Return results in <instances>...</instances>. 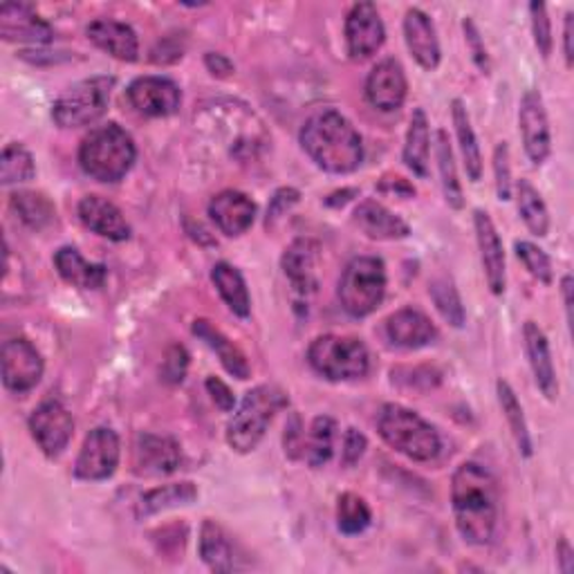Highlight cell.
<instances>
[{
  "mask_svg": "<svg viewBox=\"0 0 574 574\" xmlns=\"http://www.w3.org/2000/svg\"><path fill=\"white\" fill-rule=\"evenodd\" d=\"M455 527L469 546H487L499 523V487L478 463H463L451 478Z\"/></svg>",
  "mask_w": 574,
  "mask_h": 574,
  "instance_id": "obj_1",
  "label": "cell"
},
{
  "mask_svg": "<svg viewBox=\"0 0 574 574\" xmlns=\"http://www.w3.org/2000/svg\"><path fill=\"white\" fill-rule=\"evenodd\" d=\"M301 146L310 160L332 175H349L364 162V142L351 120L334 108L317 110L301 129Z\"/></svg>",
  "mask_w": 574,
  "mask_h": 574,
  "instance_id": "obj_2",
  "label": "cell"
},
{
  "mask_svg": "<svg viewBox=\"0 0 574 574\" xmlns=\"http://www.w3.org/2000/svg\"><path fill=\"white\" fill-rule=\"evenodd\" d=\"M377 433L391 449L406 455L413 463H431L442 449L436 427L402 404H384L379 408Z\"/></svg>",
  "mask_w": 574,
  "mask_h": 574,
  "instance_id": "obj_3",
  "label": "cell"
},
{
  "mask_svg": "<svg viewBox=\"0 0 574 574\" xmlns=\"http://www.w3.org/2000/svg\"><path fill=\"white\" fill-rule=\"evenodd\" d=\"M137 158L133 137L120 124H106L90 131L80 146V164L97 182L114 184L126 178Z\"/></svg>",
  "mask_w": 574,
  "mask_h": 574,
  "instance_id": "obj_4",
  "label": "cell"
},
{
  "mask_svg": "<svg viewBox=\"0 0 574 574\" xmlns=\"http://www.w3.org/2000/svg\"><path fill=\"white\" fill-rule=\"evenodd\" d=\"M288 406V395L277 387L252 389L227 425V444L236 453H252L270 429L274 415Z\"/></svg>",
  "mask_w": 574,
  "mask_h": 574,
  "instance_id": "obj_5",
  "label": "cell"
},
{
  "mask_svg": "<svg viewBox=\"0 0 574 574\" xmlns=\"http://www.w3.org/2000/svg\"><path fill=\"white\" fill-rule=\"evenodd\" d=\"M341 308L353 319L373 315L387 296V265L377 256H355L337 288Z\"/></svg>",
  "mask_w": 574,
  "mask_h": 574,
  "instance_id": "obj_6",
  "label": "cell"
},
{
  "mask_svg": "<svg viewBox=\"0 0 574 574\" xmlns=\"http://www.w3.org/2000/svg\"><path fill=\"white\" fill-rule=\"evenodd\" d=\"M308 362L313 370L328 381L362 379L370 370V353L366 343L357 337L321 334L308 349Z\"/></svg>",
  "mask_w": 574,
  "mask_h": 574,
  "instance_id": "obj_7",
  "label": "cell"
},
{
  "mask_svg": "<svg viewBox=\"0 0 574 574\" xmlns=\"http://www.w3.org/2000/svg\"><path fill=\"white\" fill-rule=\"evenodd\" d=\"M114 88L112 76H90L72 84L52 106V120L61 129H82L99 122L110 103Z\"/></svg>",
  "mask_w": 574,
  "mask_h": 574,
  "instance_id": "obj_8",
  "label": "cell"
},
{
  "mask_svg": "<svg viewBox=\"0 0 574 574\" xmlns=\"http://www.w3.org/2000/svg\"><path fill=\"white\" fill-rule=\"evenodd\" d=\"M46 370L41 353L36 351L32 341L25 337H16L3 343L0 351V375H3V384L12 393H29L38 387Z\"/></svg>",
  "mask_w": 574,
  "mask_h": 574,
  "instance_id": "obj_9",
  "label": "cell"
},
{
  "mask_svg": "<svg viewBox=\"0 0 574 574\" xmlns=\"http://www.w3.org/2000/svg\"><path fill=\"white\" fill-rule=\"evenodd\" d=\"M120 457H122L120 436L108 427H97L84 440V447L74 465V476L86 483L108 480L114 472H118Z\"/></svg>",
  "mask_w": 574,
  "mask_h": 574,
  "instance_id": "obj_10",
  "label": "cell"
},
{
  "mask_svg": "<svg viewBox=\"0 0 574 574\" xmlns=\"http://www.w3.org/2000/svg\"><path fill=\"white\" fill-rule=\"evenodd\" d=\"M29 433L48 457L61 455L74 433V419L59 400H46L29 415Z\"/></svg>",
  "mask_w": 574,
  "mask_h": 574,
  "instance_id": "obj_11",
  "label": "cell"
},
{
  "mask_svg": "<svg viewBox=\"0 0 574 574\" xmlns=\"http://www.w3.org/2000/svg\"><path fill=\"white\" fill-rule=\"evenodd\" d=\"M518 129L529 162L544 164L552 152V133H550L548 110L539 90L529 88L523 95L518 108Z\"/></svg>",
  "mask_w": 574,
  "mask_h": 574,
  "instance_id": "obj_12",
  "label": "cell"
},
{
  "mask_svg": "<svg viewBox=\"0 0 574 574\" xmlns=\"http://www.w3.org/2000/svg\"><path fill=\"white\" fill-rule=\"evenodd\" d=\"M126 95L144 118H171L182 106V90L169 76H139Z\"/></svg>",
  "mask_w": 574,
  "mask_h": 574,
  "instance_id": "obj_13",
  "label": "cell"
},
{
  "mask_svg": "<svg viewBox=\"0 0 574 574\" xmlns=\"http://www.w3.org/2000/svg\"><path fill=\"white\" fill-rule=\"evenodd\" d=\"M319 262H321V249L310 239H296L281 258L283 274L290 281L294 296H298L305 303H308V298L319 288Z\"/></svg>",
  "mask_w": 574,
  "mask_h": 574,
  "instance_id": "obj_14",
  "label": "cell"
},
{
  "mask_svg": "<svg viewBox=\"0 0 574 574\" xmlns=\"http://www.w3.org/2000/svg\"><path fill=\"white\" fill-rule=\"evenodd\" d=\"M387 41V27L379 16L377 5L357 3L346 19V46L353 61L373 57Z\"/></svg>",
  "mask_w": 574,
  "mask_h": 574,
  "instance_id": "obj_15",
  "label": "cell"
},
{
  "mask_svg": "<svg viewBox=\"0 0 574 574\" xmlns=\"http://www.w3.org/2000/svg\"><path fill=\"white\" fill-rule=\"evenodd\" d=\"M474 227H476V241H478V252H480V262H483L487 285L493 296H503L505 285H508L503 241L499 232H496L493 220L483 209L474 211Z\"/></svg>",
  "mask_w": 574,
  "mask_h": 574,
  "instance_id": "obj_16",
  "label": "cell"
},
{
  "mask_svg": "<svg viewBox=\"0 0 574 574\" xmlns=\"http://www.w3.org/2000/svg\"><path fill=\"white\" fill-rule=\"evenodd\" d=\"M408 95L406 72L398 59L379 61L366 80V99L381 112L400 110Z\"/></svg>",
  "mask_w": 574,
  "mask_h": 574,
  "instance_id": "obj_17",
  "label": "cell"
},
{
  "mask_svg": "<svg viewBox=\"0 0 574 574\" xmlns=\"http://www.w3.org/2000/svg\"><path fill=\"white\" fill-rule=\"evenodd\" d=\"M0 36L12 44L48 46L54 41V29L32 5L5 3L0 8Z\"/></svg>",
  "mask_w": 574,
  "mask_h": 574,
  "instance_id": "obj_18",
  "label": "cell"
},
{
  "mask_svg": "<svg viewBox=\"0 0 574 574\" xmlns=\"http://www.w3.org/2000/svg\"><path fill=\"white\" fill-rule=\"evenodd\" d=\"M209 216L224 236H243L256 220V205L241 191L227 188L216 194L209 203Z\"/></svg>",
  "mask_w": 574,
  "mask_h": 574,
  "instance_id": "obj_19",
  "label": "cell"
},
{
  "mask_svg": "<svg viewBox=\"0 0 574 574\" xmlns=\"http://www.w3.org/2000/svg\"><path fill=\"white\" fill-rule=\"evenodd\" d=\"M404 41H406L411 57L415 59V63L419 68L427 70V72H433L440 65L442 52H440L438 32H436L431 16L425 14L423 10L411 8L406 12V16H404Z\"/></svg>",
  "mask_w": 574,
  "mask_h": 574,
  "instance_id": "obj_20",
  "label": "cell"
},
{
  "mask_svg": "<svg viewBox=\"0 0 574 574\" xmlns=\"http://www.w3.org/2000/svg\"><path fill=\"white\" fill-rule=\"evenodd\" d=\"M182 463L180 444L167 436L139 433L135 440V472L139 476H169Z\"/></svg>",
  "mask_w": 574,
  "mask_h": 574,
  "instance_id": "obj_21",
  "label": "cell"
},
{
  "mask_svg": "<svg viewBox=\"0 0 574 574\" xmlns=\"http://www.w3.org/2000/svg\"><path fill=\"white\" fill-rule=\"evenodd\" d=\"M80 220L101 239L124 243L131 239V224L122 209L103 196H86L80 203Z\"/></svg>",
  "mask_w": 574,
  "mask_h": 574,
  "instance_id": "obj_22",
  "label": "cell"
},
{
  "mask_svg": "<svg viewBox=\"0 0 574 574\" xmlns=\"http://www.w3.org/2000/svg\"><path fill=\"white\" fill-rule=\"evenodd\" d=\"M523 339H525V353H527V359H529V368H532L534 381H537L539 391L548 400L554 402L559 398V379H557V370H554L548 337L539 328V323L527 321L525 328H523Z\"/></svg>",
  "mask_w": 574,
  "mask_h": 574,
  "instance_id": "obj_23",
  "label": "cell"
},
{
  "mask_svg": "<svg viewBox=\"0 0 574 574\" xmlns=\"http://www.w3.org/2000/svg\"><path fill=\"white\" fill-rule=\"evenodd\" d=\"M90 41L112 59L133 63L139 57V38L135 29L114 19H97L86 29Z\"/></svg>",
  "mask_w": 574,
  "mask_h": 574,
  "instance_id": "obj_24",
  "label": "cell"
},
{
  "mask_svg": "<svg viewBox=\"0 0 574 574\" xmlns=\"http://www.w3.org/2000/svg\"><path fill=\"white\" fill-rule=\"evenodd\" d=\"M387 337L398 349L417 351L436 341L438 328L423 310L402 308L387 319Z\"/></svg>",
  "mask_w": 574,
  "mask_h": 574,
  "instance_id": "obj_25",
  "label": "cell"
},
{
  "mask_svg": "<svg viewBox=\"0 0 574 574\" xmlns=\"http://www.w3.org/2000/svg\"><path fill=\"white\" fill-rule=\"evenodd\" d=\"M355 224L373 241H402L411 236V227L377 200H364L353 213Z\"/></svg>",
  "mask_w": 574,
  "mask_h": 574,
  "instance_id": "obj_26",
  "label": "cell"
},
{
  "mask_svg": "<svg viewBox=\"0 0 574 574\" xmlns=\"http://www.w3.org/2000/svg\"><path fill=\"white\" fill-rule=\"evenodd\" d=\"M191 330L218 355L220 364L229 375H234L236 379H249L252 368L245 353L222 330H218L209 319H196Z\"/></svg>",
  "mask_w": 574,
  "mask_h": 574,
  "instance_id": "obj_27",
  "label": "cell"
},
{
  "mask_svg": "<svg viewBox=\"0 0 574 574\" xmlns=\"http://www.w3.org/2000/svg\"><path fill=\"white\" fill-rule=\"evenodd\" d=\"M54 267L59 277L82 290H99L106 283V267L88 262L76 247H61L54 254Z\"/></svg>",
  "mask_w": 574,
  "mask_h": 574,
  "instance_id": "obj_28",
  "label": "cell"
},
{
  "mask_svg": "<svg viewBox=\"0 0 574 574\" xmlns=\"http://www.w3.org/2000/svg\"><path fill=\"white\" fill-rule=\"evenodd\" d=\"M429 156H431V131L427 112L423 108H415L408 122L406 142L402 150V160L417 178L429 175Z\"/></svg>",
  "mask_w": 574,
  "mask_h": 574,
  "instance_id": "obj_29",
  "label": "cell"
},
{
  "mask_svg": "<svg viewBox=\"0 0 574 574\" xmlns=\"http://www.w3.org/2000/svg\"><path fill=\"white\" fill-rule=\"evenodd\" d=\"M196 501H198V487L194 483H171L146 491L135 508V516L148 518L167 510L191 505Z\"/></svg>",
  "mask_w": 574,
  "mask_h": 574,
  "instance_id": "obj_30",
  "label": "cell"
},
{
  "mask_svg": "<svg viewBox=\"0 0 574 574\" xmlns=\"http://www.w3.org/2000/svg\"><path fill=\"white\" fill-rule=\"evenodd\" d=\"M211 281L227 308L232 310L236 317L247 319L252 315V298H249L247 283L234 265L216 262L211 270Z\"/></svg>",
  "mask_w": 574,
  "mask_h": 574,
  "instance_id": "obj_31",
  "label": "cell"
},
{
  "mask_svg": "<svg viewBox=\"0 0 574 574\" xmlns=\"http://www.w3.org/2000/svg\"><path fill=\"white\" fill-rule=\"evenodd\" d=\"M200 557L213 572H232L236 567L232 539L224 527L211 518H207L200 529Z\"/></svg>",
  "mask_w": 574,
  "mask_h": 574,
  "instance_id": "obj_32",
  "label": "cell"
},
{
  "mask_svg": "<svg viewBox=\"0 0 574 574\" xmlns=\"http://www.w3.org/2000/svg\"><path fill=\"white\" fill-rule=\"evenodd\" d=\"M451 114H453V126H455L457 144H461L465 171H467L472 182H480V178H483V152H480L478 137L474 133L469 112H467V106L463 103V99H453L451 101Z\"/></svg>",
  "mask_w": 574,
  "mask_h": 574,
  "instance_id": "obj_33",
  "label": "cell"
},
{
  "mask_svg": "<svg viewBox=\"0 0 574 574\" xmlns=\"http://www.w3.org/2000/svg\"><path fill=\"white\" fill-rule=\"evenodd\" d=\"M516 205H518V216L529 232L534 236L546 239L550 232V211L539 194V188H534L529 180L516 182Z\"/></svg>",
  "mask_w": 574,
  "mask_h": 574,
  "instance_id": "obj_34",
  "label": "cell"
},
{
  "mask_svg": "<svg viewBox=\"0 0 574 574\" xmlns=\"http://www.w3.org/2000/svg\"><path fill=\"white\" fill-rule=\"evenodd\" d=\"M337 423L330 415H319L313 419L310 431L305 433L303 442V461H308L310 467H323L330 463L334 453Z\"/></svg>",
  "mask_w": 574,
  "mask_h": 574,
  "instance_id": "obj_35",
  "label": "cell"
},
{
  "mask_svg": "<svg viewBox=\"0 0 574 574\" xmlns=\"http://www.w3.org/2000/svg\"><path fill=\"white\" fill-rule=\"evenodd\" d=\"M436 158H438L440 184H442V194H444L447 205L451 209H463L465 207L463 184L461 180H457V169H455V158H453L449 135L442 129L436 133Z\"/></svg>",
  "mask_w": 574,
  "mask_h": 574,
  "instance_id": "obj_36",
  "label": "cell"
},
{
  "mask_svg": "<svg viewBox=\"0 0 574 574\" xmlns=\"http://www.w3.org/2000/svg\"><path fill=\"white\" fill-rule=\"evenodd\" d=\"M14 213L21 218V222L34 232H41L48 224L54 222V205L48 200V196L36 194V191H16L10 200Z\"/></svg>",
  "mask_w": 574,
  "mask_h": 574,
  "instance_id": "obj_37",
  "label": "cell"
},
{
  "mask_svg": "<svg viewBox=\"0 0 574 574\" xmlns=\"http://www.w3.org/2000/svg\"><path fill=\"white\" fill-rule=\"evenodd\" d=\"M496 393H499V404L503 408V415L510 425V431L516 440V447L521 451L523 457L532 455V436L527 429V419L523 413V406L514 393V389L508 384L505 379H499V384H496Z\"/></svg>",
  "mask_w": 574,
  "mask_h": 574,
  "instance_id": "obj_38",
  "label": "cell"
},
{
  "mask_svg": "<svg viewBox=\"0 0 574 574\" xmlns=\"http://www.w3.org/2000/svg\"><path fill=\"white\" fill-rule=\"evenodd\" d=\"M429 296L436 303L438 313L442 315V319L453 326V328H463L465 326V305L461 298V292L455 290L453 281L447 277H438L429 283Z\"/></svg>",
  "mask_w": 574,
  "mask_h": 574,
  "instance_id": "obj_39",
  "label": "cell"
},
{
  "mask_svg": "<svg viewBox=\"0 0 574 574\" xmlns=\"http://www.w3.org/2000/svg\"><path fill=\"white\" fill-rule=\"evenodd\" d=\"M34 175H36V167L32 152L19 142L8 144L3 148V156H0V184L10 186V184L29 182Z\"/></svg>",
  "mask_w": 574,
  "mask_h": 574,
  "instance_id": "obj_40",
  "label": "cell"
},
{
  "mask_svg": "<svg viewBox=\"0 0 574 574\" xmlns=\"http://www.w3.org/2000/svg\"><path fill=\"white\" fill-rule=\"evenodd\" d=\"M373 521L370 508L368 503L362 499V496L346 491L339 496L337 501V525L343 534H349V537H355V534H362L364 529H368Z\"/></svg>",
  "mask_w": 574,
  "mask_h": 574,
  "instance_id": "obj_41",
  "label": "cell"
},
{
  "mask_svg": "<svg viewBox=\"0 0 574 574\" xmlns=\"http://www.w3.org/2000/svg\"><path fill=\"white\" fill-rule=\"evenodd\" d=\"M516 249V256L518 260L525 265V270L537 279L541 281L544 285H550L554 281V270H552V260L550 256L539 247V245H534L529 241H518L514 245Z\"/></svg>",
  "mask_w": 574,
  "mask_h": 574,
  "instance_id": "obj_42",
  "label": "cell"
},
{
  "mask_svg": "<svg viewBox=\"0 0 574 574\" xmlns=\"http://www.w3.org/2000/svg\"><path fill=\"white\" fill-rule=\"evenodd\" d=\"M529 19H532L534 46H537L544 59H550L554 48V36H552V21L548 8L544 3H529Z\"/></svg>",
  "mask_w": 574,
  "mask_h": 574,
  "instance_id": "obj_43",
  "label": "cell"
},
{
  "mask_svg": "<svg viewBox=\"0 0 574 574\" xmlns=\"http://www.w3.org/2000/svg\"><path fill=\"white\" fill-rule=\"evenodd\" d=\"M391 375H393V384H398L406 391H419L417 384H423V391L436 389L440 384V377H442L433 366L395 368Z\"/></svg>",
  "mask_w": 574,
  "mask_h": 574,
  "instance_id": "obj_44",
  "label": "cell"
},
{
  "mask_svg": "<svg viewBox=\"0 0 574 574\" xmlns=\"http://www.w3.org/2000/svg\"><path fill=\"white\" fill-rule=\"evenodd\" d=\"M493 178H496V196L501 203L512 200V164H510V146L508 142H501L493 150Z\"/></svg>",
  "mask_w": 574,
  "mask_h": 574,
  "instance_id": "obj_45",
  "label": "cell"
},
{
  "mask_svg": "<svg viewBox=\"0 0 574 574\" xmlns=\"http://www.w3.org/2000/svg\"><path fill=\"white\" fill-rule=\"evenodd\" d=\"M186 368H188V353L180 343H173V346L164 353L162 366H160V375L171 387H178L184 381L186 377Z\"/></svg>",
  "mask_w": 574,
  "mask_h": 574,
  "instance_id": "obj_46",
  "label": "cell"
},
{
  "mask_svg": "<svg viewBox=\"0 0 574 574\" xmlns=\"http://www.w3.org/2000/svg\"><path fill=\"white\" fill-rule=\"evenodd\" d=\"M463 29H465V41H467V48L472 52V61L474 65L483 72V74H489L491 70V61H489V54H487V48H485V41H483V36L476 27V23L467 16L463 21Z\"/></svg>",
  "mask_w": 574,
  "mask_h": 574,
  "instance_id": "obj_47",
  "label": "cell"
},
{
  "mask_svg": "<svg viewBox=\"0 0 574 574\" xmlns=\"http://www.w3.org/2000/svg\"><path fill=\"white\" fill-rule=\"evenodd\" d=\"M366 449H368V440H366V436H364L362 431H357V429H353V427H351V429L346 431V436H343V447H341V463L346 465V467H353V465H357V463L362 461V457H364Z\"/></svg>",
  "mask_w": 574,
  "mask_h": 574,
  "instance_id": "obj_48",
  "label": "cell"
},
{
  "mask_svg": "<svg viewBox=\"0 0 574 574\" xmlns=\"http://www.w3.org/2000/svg\"><path fill=\"white\" fill-rule=\"evenodd\" d=\"M298 200H301V194L296 188H292V186L279 188L277 194L272 196L270 209H267V227H272L281 216H285L294 205H298Z\"/></svg>",
  "mask_w": 574,
  "mask_h": 574,
  "instance_id": "obj_49",
  "label": "cell"
},
{
  "mask_svg": "<svg viewBox=\"0 0 574 574\" xmlns=\"http://www.w3.org/2000/svg\"><path fill=\"white\" fill-rule=\"evenodd\" d=\"M205 387H207V393L211 395L213 404H216L222 413H232V411H234V406H236V398H234L232 389H229L222 379H218V377H207Z\"/></svg>",
  "mask_w": 574,
  "mask_h": 574,
  "instance_id": "obj_50",
  "label": "cell"
},
{
  "mask_svg": "<svg viewBox=\"0 0 574 574\" xmlns=\"http://www.w3.org/2000/svg\"><path fill=\"white\" fill-rule=\"evenodd\" d=\"M303 442H305V431L301 425V417L292 415L285 429V453L292 457V461L303 457Z\"/></svg>",
  "mask_w": 574,
  "mask_h": 574,
  "instance_id": "obj_51",
  "label": "cell"
},
{
  "mask_svg": "<svg viewBox=\"0 0 574 574\" xmlns=\"http://www.w3.org/2000/svg\"><path fill=\"white\" fill-rule=\"evenodd\" d=\"M381 194H395L402 198H413L415 196V186L408 184L404 178H384L379 182Z\"/></svg>",
  "mask_w": 574,
  "mask_h": 574,
  "instance_id": "obj_52",
  "label": "cell"
},
{
  "mask_svg": "<svg viewBox=\"0 0 574 574\" xmlns=\"http://www.w3.org/2000/svg\"><path fill=\"white\" fill-rule=\"evenodd\" d=\"M563 57H565V65L572 68L574 63V14L572 12H567L563 21Z\"/></svg>",
  "mask_w": 574,
  "mask_h": 574,
  "instance_id": "obj_53",
  "label": "cell"
},
{
  "mask_svg": "<svg viewBox=\"0 0 574 574\" xmlns=\"http://www.w3.org/2000/svg\"><path fill=\"white\" fill-rule=\"evenodd\" d=\"M205 65L216 76H229V74L234 72V63L229 61L224 54H218V52H207L205 54Z\"/></svg>",
  "mask_w": 574,
  "mask_h": 574,
  "instance_id": "obj_54",
  "label": "cell"
},
{
  "mask_svg": "<svg viewBox=\"0 0 574 574\" xmlns=\"http://www.w3.org/2000/svg\"><path fill=\"white\" fill-rule=\"evenodd\" d=\"M557 563H559V570L563 574L574 572V550H572L567 539H559V544H557Z\"/></svg>",
  "mask_w": 574,
  "mask_h": 574,
  "instance_id": "obj_55",
  "label": "cell"
},
{
  "mask_svg": "<svg viewBox=\"0 0 574 574\" xmlns=\"http://www.w3.org/2000/svg\"><path fill=\"white\" fill-rule=\"evenodd\" d=\"M572 290H574V281L570 274H565L561 279V294H563V305H565V317L567 323H572Z\"/></svg>",
  "mask_w": 574,
  "mask_h": 574,
  "instance_id": "obj_56",
  "label": "cell"
}]
</instances>
